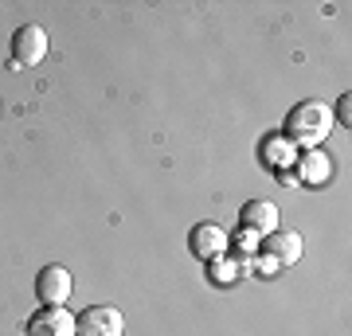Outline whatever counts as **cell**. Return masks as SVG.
I'll list each match as a JSON object with an SVG mask.
<instances>
[{"label":"cell","mask_w":352,"mask_h":336,"mask_svg":"<svg viewBox=\"0 0 352 336\" xmlns=\"http://www.w3.org/2000/svg\"><path fill=\"white\" fill-rule=\"evenodd\" d=\"M329 125H333V117H329V110L321 106V102H302V106H294V110H289L286 133L294 141H302V145L314 149L317 141H325Z\"/></svg>","instance_id":"1"},{"label":"cell","mask_w":352,"mask_h":336,"mask_svg":"<svg viewBox=\"0 0 352 336\" xmlns=\"http://www.w3.org/2000/svg\"><path fill=\"white\" fill-rule=\"evenodd\" d=\"M337 113H340V122L349 125V113H352V94H344V98H340V106H337Z\"/></svg>","instance_id":"12"},{"label":"cell","mask_w":352,"mask_h":336,"mask_svg":"<svg viewBox=\"0 0 352 336\" xmlns=\"http://www.w3.org/2000/svg\"><path fill=\"white\" fill-rule=\"evenodd\" d=\"M188 247H192V254H200V258L215 262L227 250V231L219 223H200V227H192Z\"/></svg>","instance_id":"6"},{"label":"cell","mask_w":352,"mask_h":336,"mask_svg":"<svg viewBox=\"0 0 352 336\" xmlns=\"http://www.w3.org/2000/svg\"><path fill=\"white\" fill-rule=\"evenodd\" d=\"M12 55H16V63L36 67V63L47 55V32L39 24H20L12 32Z\"/></svg>","instance_id":"4"},{"label":"cell","mask_w":352,"mask_h":336,"mask_svg":"<svg viewBox=\"0 0 352 336\" xmlns=\"http://www.w3.org/2000/svg\"><path fill=\"white\" fill-rule=\"evenodd\" d=\"M298 172H302L305 184H325L329 176H333V161L321 149H305L302 161H298Z\"/></svg>","instance_id":"9"},{"label":"cell","mask_w":352,"mask_h":336,"mask_svg":"<svg viewBox=\"0 0 352 336\" xmlns=\"http://www.w3.org/2000/svg\"><path fill=\"white\" fill-rule=\"evenodd\" d=\"M266 258L270 266H294V262L302 258V235H294V231H282V235H270V243H263Z\"/></svg>","instance_id":"7"},{"label":"cell","mask_w":352,"mask_h":336,"mask_svg":"<svg viewBox=\"0 0 352 336\" xmlns=\"http://www.w3.org/2000/svg\"><path fill=\"white\" fill-rule=\"evenodd\" d=\"M212 278H215V282H231V278H235V266H231V262H219V258H215Z\"/></svg>","instance_id":"11"},{"label":"cell","mask_w":352,"mask_h":336,"mask_svg":"<svg viewBox=\"0 0 352 336\" xmlns=\"http://www.w3.org/2000/svg\"><path fill=\"white\" fill-rule=\"evenodd\" d=\"M28 336H75V317L63 305H43L39 313H32Z\"/></svg>","instance_id":"3"},{"label":"cell","mask_w":352,"mask_h":336,"mask_svg":"<svg viewBox=\"0 0 352 336\" xmlns=\"http://www.w3.org/2000/svg\"><path fill=\"white\" fill-rule=\"evenodd\" d=\"M243 227L254 231V235H274L278 231V208L266 203V199H251V203L243 208Z\"/></svg>","instance_id":"8"},{"label":"cell","mask_w":352,"mask_h":336,"mask_svg":"<svg viewBox=\"0 0 352 336\" xmlns=\"http://www.w3.org/2000/svg\"><path fill=\"white\" fill-rule=\"evenodd\" d=\"M36 298L43 305H67V298H71V270L67 266H43L36 278Z\"/></svg>","instance_id":"5"},{"label":"cell","mask_w":352,"mask_h":336,"mask_svg":"<svg viewBox=\"0 0 352 336\" xmlns=\"http://www.w3.org/2000/svg\"><path fill=\"white\" fill-rule=\"evenodd\" d=\"M126 333V317L113 305H90L75 321V336H122Z\"/></svg>","instance_id":"2"},{"label":"cell","mask_w":352,"mask_h":336,"mask_svg":"<svg viewBox=\"0 0 352 336\" xmlns=\"http://www.w3.org/2000/svg\"><path fill=\"white\" fill-rule=\"evenodd\" d=\"M235 247H239V254H254V250H258V235H254V231H247V227H243V235L235 238Z\"/></svg>","instance_id":"10"}]
</instances>
